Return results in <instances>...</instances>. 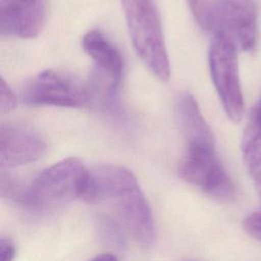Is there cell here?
Instances as JSON below:
<instances>
[{
	"instance_id": "8992f818",
	"label": "cell",
	"mask_w": 261,
	"mask_h": 261,
	"mask_svg": "<svg viewBox=\"0 0 261 261\" xmlns=\"http://www.w3.org/2000/svg\"><path fill=\"white\" fill-rule=\"evenodd\" d=\"M93 87L84 85L63 72L45 69L24 88L22 101L31 106L84 108L93 99Z\"/></svg>"
},
{
	"instance_id": "4fadbf2b",
	"label": "cell",
	"mask_w": 261,
	"mask_h": 261,
	"mask_svg": "<svg viewBox=\"0 0 261 261\" xmlns=\"http://www.w3.org/2000/svg\"><path fill=\"white\" fill-rule=\"evenodd\" d=\"M101 230H102L103 237L108 241H110L112 244L121 245V243L123 242L120 228L111 219H108V218L102 219Z\"/></svg>"
},
{
	"instance_id": "d6986e66",
	"label": "cell",
	"mask_w": 261,
	"mask_h": 261,
	"mask_svg": "<svg viewBox=\"0 0 261 261\" xmlns=\"http://www.w3.org/2000/svg\"><path fill=\"white\" fill-rule=\"evenodd\" d=\"M92 261H118L114 255L111 254H101L95 257Z\"/></svg>"
},
{
	"instance_id": "e0dca14e",
	"label": "cell",
	"mask_w": 261,
	"mask_h": 261,
	"mask_svg": "<svg viewBox=\"0 0 261 261\" xmlns=\"http://www.w3.org/2000/svg\"><path fill=\"white\" fill-rule=\"evenodd\" d=\"M190 6V9L192 11V13L194 14L195 19L198 21V23L200 24L203 16L205 14L206 8L209 4V0H187Z\"/></svg>"
},
{
	"instance_id": "8fae6325",
	"label": "cell",
	"mask_w": 261,
	"mask_h": 261,
	"mask_svg": "<svg viewBox=\"0 0 261 261\" xmlns=\"http://www.w3.org/2000/svg\"><path fill=\"white\" fill-rule=\"evenodd\" d=\"M134 173L125 167L104 164L89 170L83 199L92 204L110 202L121 191L137 182Z\"/></svg>"
},
{
	"instance_id": "ac0fdd59",
	"label": "cell",
	"mask_w": 261,
	"mask_h": 261,
	"mask_svg": "<svg viewBox=\"0 0 261 261\" xmlns=\"http://www.w3.org/2000/svg\"><path fill=\"white\" fill-rule=\"evenodd\" d=\"M251 118H253V119L256 120L257 122L261 123V97H260V99L257 101L255 107H254L253 110H252Z\"/></svg>"
},
{
	"instance_id": "9a60e30c",
	"label": "cell",
	"mask_w": 261,
	"mask_h": 261,
	"mask_svg": "<svg viewBox=\"0 0 261 261\" xmlns=\"http://www.w3.org/2000/svg\"><path fill=\"white\" fill-rule=\"evenodd\" d=\"M16 96L12 92V90L8 87L4 79H1V112L7 113L14 109L16 106Z\"/></svg>"
},
{
	"instance_id": "52a82bcc",
	"label": "cell",
	"mask_w": 261,
	"mask_h": 261,
	"mask_svg": "<svg viewBox=\"0 0 261 261\" xmlns=\"http://www.w3.org/2000/svg\"><path fill=\"white\" fill-rule=\"evenodd\" d=\"M86 54L93 61L98 87L101 85L107 92H115L122 81L124 62L118 48L101 31H89L82 41Z\"/></svg>"
},
{
	"instance_id": "5b68a950",
	"label": "cell",
	"mask_w": 261,
	"mask_h": 261,
	"mask_svg": "<svg viewBox=\"0 0 261 261\" xmlns=\"http://www.w3.org/2000/svg\"><path fill=\"white\" fill-rule=\"evenodd\" d=\"M210 74L227 117L238 122L244 114L238 49L227 40L213 36L208 53Z\"/></svg>"
},
{
	"instance_id": "277c9868",
	"label": "cell",
	"mask_w": 261,
	"mask_h": 261,
	"mask_svg": "<svg viewBox=\"0 0 261 261\" xmlns=\"http://www.w3.org/2000/svg\"><path fill=\"white\" fill-rule=\"evenodd\" d=\"M200 25L230 42L238 51L250 52L257 40V9L252 0H212Z\"/></svg>"
},
{
	"instance_id": "7a4b0ae2",
	"label": "cell",
	"mask_w": 261,
	"mask_h": 261,
	"mask_svg": "<svg viewBox=\"0 0 261 261\" xmlns=\"http://www.w3.org/2000/svg\"><path fill=\"white\" fill-rule=\"evenodd\" d=\"M134 49L145 66L161 82L170 66L159 10L154 0H120Z\"/></svg>"
},
{
	"instance_id": "3957f363",
	"label": "cell",
	"mask_w": 261,
	"mask_h": 261,
	"mask_svg": "<svg viewBox=\"0 0 261 261\" xmlns=\"http://www.w3.org/2000/svg\"><path fill=\"white\" fill-rule=\"evenodd\" d=\"M89 170L76 158H65L44 169L23 191L21 201L37 210H50L83 198Z\"/></svg>"
},
{
	"instance_id": "2e32d148",
	"label": "cell",
	"mask_w": 261,
	"mask_h": 261,
	"mask_svg": "<svg viewBox=\"0 0 261 261\" xmlns=\"http://www.w3.org/2000/svg\"><path fill=\"white\" fill-rule=\"evenodd\" d=\"M15 256V247L11 240L1 238L0 241V261H13Z\"/></svg>"
},
{
	"instance_id": "5bb4252c",
	"label": "cell",
	"mask_w": 261,
	"mask_h": 261,
	"mask_svg": "<svg viewBox=\"0 0 261 261\" xmlns=\"http://www.w3.org/2000/svg\"><path fill=\"white\" fill-rule=\"evenodd\" d=\"M243 227L250 236L261 241V210L248 215L243 221Z\"/></svg>"
},
{
	"instance_id": "9c48e42d",
	"label": "cell",
	"mask_w": 261,
	"mask_h": 261,
	"mask_svg": "<svg viewBox=\"0 0 261 261\" xmlns=\"http://www.w3.org/2000/svg\"><path fill=\"white\" fill-rule=\"evenodd\" d=\"M110 202L134 239L142 246L149 247L155 239V225L150 206L138 182L127 187Z\"/></svg>"
},
{
	"instance_id": "6da1fadb",
	"label": "cell",
	"mask_w": 261,
	"mask_h": 261,
	"mask_svg": "<svg viewBox=\"0 0 261 261\" xmlns=\"http://www.w3.org/2000/svg\"><path fill=\"white\" fill-rule=\"evenodd\" d=\"M177 113L186 141L179 176L214 199L231 201L236 188L218 158L213 134L192 95L179 98Z\"/></svg>"
},
{
	"instance_id": "30bf717a",
	"label": "cell",
	"mask_w": 261,
	"mask_h": 261,
	"mask_svg": "<svg viewBox=\"0 0 261 261\" xmlns=\"http://www.w3.org/2000/svg\"><path fill=\"white\" fill-rule=\"evenodd\" d=\"M47 150L46 141L35 129L18 124L0 129V162L2 167H17L40 159Z\"/></svg>"
},
{
	"instance_id": "7c38bea8",
	"label": "cell",
	"mask_w": 261,
	"mask_h": 261,
	"mask_svg": "<svg viewBox=\"0 0 261 261\" xmlns=\"http://www.w3.org/2000/svg\"><path fill=\"white\" fill-rule=\"evenodd\" d=\"M241 148L246 168L261 197V124L251 117L244 130Z\"/></svg>"
},
{
	"instance_id": "ba28073f",
	"label": "cell",
	"mask_w": 261,
	"mask_h": 261,
	"mask_svg": "<svg viewBox=\"0 0 261 261\" xmlns=\"http://www.w3.org/2000/svg\"><path fill=\"white\" fill-rule=\"evenodd\" d=\"M45 0H0V33L2 36L33 39L46 22Z\"/></svg>"
}]
</instances>
